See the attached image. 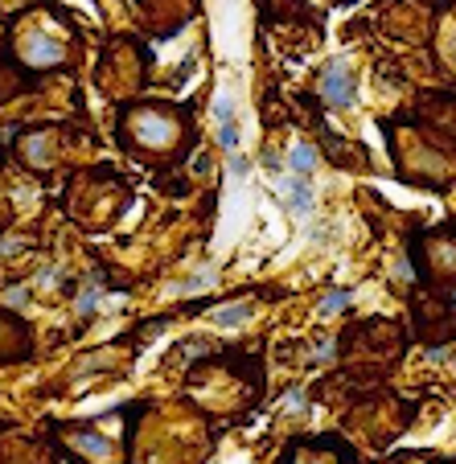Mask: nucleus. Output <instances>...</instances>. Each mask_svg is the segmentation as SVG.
Instances as JSON below:
<instances>
[{
  "label": "nucleus",
  "mask_w": 456,
  "mask_h": 464,
  "mask_svg": "<svg viewBox=\"0 0 456 464\" xmlns=\"http://www.w3.org/2000/svg\"><path fill=\"white\" fill-rule=\"evenodd\" d=\"M354 70L345 62H329L325 74H321V94L329 99V107H350L354 103Z\"/></svg>",
  "instance_id": "nucleus-1"
},
{
  "label": "nucleus",
  "mask_w": 456,
  "mask_h": 464,
  "mask_svg": "<svg viewBox=\"0 0 456 464\" xmlns=\"http://www.w3.org/2000/svg\"><path fill=\"white\" fill-rule=\"evenodd\" d=\"M288 206H292L296 214H308V210H312V185H308V177H292V181H288Z\"/></svg>",
  "instance_id": "nucleus-2"
},
{
  "label": "nucleus",
  "mask_w": 456,
  "mask_h": 464,
  "mask_svg": "<svg viewBox=\"0 0 456 464\" xmlns=\"http://www.w3.org/2000/svg\"><path fill=\"white\" fill-rule=\"evenodd\" d=\"M25 58H29L33 66H37V62H58V58H62V45H54V41H41V37H29V41H25Z\"/></svg>",
  "instance_id": "nucleus-3"
},
{
  "label": "nucleus",
  "mask_w": 456,
  "mask_h": 464,
  "mask_svg": "<svg viewBox=\"0 0 456 464\" xmlns=\"http://www.w3.org/2000/svg\"><path fill=\"white\" fill-rule=\"evenodd\" d=\"M288 164H292V173H296V177H308V173H312V164H317V153H312L308 144H296V148L288 153Z\"/></svg>",
  "instance_id": "nucleus-4"
},
{
  "label": "nucleus",
  "mask_w": 456,
  "mask_h": 464,
  "mask_svg": "<svg viewBox=\"0 0 456 464\" xmlns=\"http://www.w3.org/2000/svg\"><path fill=\"white\" fill-rule=\"evenodd\" d=\"M251 312H255L251 304H235V309H214V312H210V321H214V325H243Z\"/></svg>",
  "instance_id": "nucleus-5"
},
{
  "label": "nucleus",
  "mask_w": 456,
  "mask_h": 464,
  "mask_svg": "<svg viewBox=\"0 0 456 464\" xmlns=\"http://www.w3.org/2000/svg\"><path fill=\"white\" fill-rule=\"evenodd\" d=\"M218 144H222V148H239V127H235V120H222V127H218Z\"/></svg>",
  "instance_id": "nucleus-6"
},
{
  "label": "nucleus",
  "mask_w": 456,
  "mask_h": 464,
  "mask_svg": "<svg viewBox=\"0 0 456 464\" xmlns=\"http://www.w3.org/2000/svg\"><path fill=\"white\" fill-rule=\"evenodd\" d=\"M345 300H350V292H341V288H333V292L325 296V304H321V309H325V312H341V309H345Z\"/></svg>",
  "instance_id": "nucleus-7"
}]
</instances>
